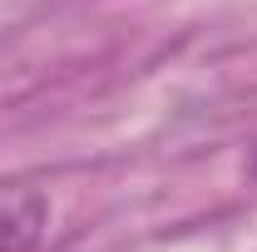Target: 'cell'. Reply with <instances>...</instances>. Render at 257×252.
Instances as JSON below:
<instances>
[{"label": "cell", "instance_id": "2", "mask_svg": "<svg viewBox=\"0 0 257 252\" xmlns=\"http://www.w3.org/2000/svg\"><path fill=\"white\" fill-rule=\"evenodd\" d=\"M252 178H257V158H252Z\"/></svg>", "mask_w": 257, "mask_h": 252}, {"label": "cell", "instance_id": "1", "mask_svg": "<svg viewBox=\"0 0 257 252\" xmlns=\"http://www.w3.org/2000/svg\"><path fill=\"white\" fill-rule=\"evenodd\" d=\"M50 222V203L35 183H0V252H35Z\"/></svg>", "mask_w": 257, "mask_h": 252}]
</instances>
